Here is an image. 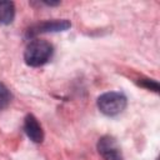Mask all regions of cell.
Segmentation results:
<instances>
[{
  "label": "cell",
  "instance_id": "1",
  "mask_svg": "<svg viewBox=\"0 0 160 160\" xmlns=\"http://www.w3.org/2000/svg\"><path fill=\"white\" fill-rule=\"evenodd\" d=\"M54 52V48L45 40L35 39L30 41L24 52V60L29 66H41L46 64Z\"/></svg>",
  "mask_w": 160,
  "mask_h": 160
},
{
  "label": "cell",
  "instance_id": "2",
  "mask_svg": "<svg viewBox=\"0 0 160 160\" xmlns=\"http://www.w3.org/2000/svg\"><path fill=\"white\" fill-rule=\"evenodd\" d=\"M98 108L108 116L118 115L126 108V98L124 94L116 91L105 92L98 98Z\"/></svg>",
  "mask_w": 160,
  "mask_h": 160
},
{
  "label": "cell",
  "instance_id": "3",
  "mask_svg": "<svg viewBox=\"0 0 160 160\" xmlns=\"http://www.w3.org/2000/svg\"><path fill=\"white\" fill-rule=\"evenodd\" d=\"M98 151L105 160H122L120 146L112 136H102L98 142Z\"/></svg>",
  "mask_w": 160,
  "mask_h": 160
},
{
  "label": "cell",
  "instance_id": "4",
  "mask_svg": "<svg viewBox=\"0 0 160 160\" xmlns=\"http://www.w3.org/2000/svg\"><path fill=\"white\" fill-rule=\"evenodd\" d=\"M71 26L70 21L68 20H51V21H44L40 22L31 29H29L28 34L29 35H38L42 32H56V31H64L68 30Z\"/></svg>",
  "mask_w": 160,
  "mask_h": 160
},
{
  "label": "cell",
  "instance_id": "5",
  "mask_svg": "<svg viewBox=\"0 0 160 160\" xmlns=\"http://www.w3.org/2000/svg\"><path fill=\"white\" fill-rule=\"evenodd\" d=\"M24 130L28 135V138L34 141V142H41L44 140V131H42V128L41 125L39 124L38 119L29 114L26 115L25 118V121H24Z\"/></svg>",
  "mask_w": 160,
  "mask_h": 160
},
{
  "label": "cell",
  "instance_id": "6",
  "mask_svg": "<svg viewBox=\"0 0 160 160\" xmlns=\"http://www.w3.org/2000/svg\"><path fill=\"white\" fill-rule=\"evenodd\" d=\"M15 18V5L12 1H0V24L9 25Z\"/></svg>",
  "mask_w": 160,
  "mask_h": 160
},
{
  "label": "cell",
  "instance_id": "7",
  "mask_svg": "<svg viewBox=\"0 0 160 160\" xmlns=\"http://www.w3.org/2000/svg\"><path fill=\"white\" fill-rule=\"evenodd\" d=\"M10 99H11L10 91L2 82H0V110L8 106V104L10 102Z\"/></svg>",
  "mask_w": 160,
  "mask_h": 160
},
{
  "label": "cell",
  "instance_id": "8",
  "mask_svg": "<svg viewBox=\"0 0 160 160\" xmlns=\"http://www.w3.org/2000/svg\"><path fill=\"white\" fill-rule=\"evenodd\" d=\"M141 85L145 86V88H148V89H150V90L152 89L154 91H158L159 90V84L156 81H152V80H149V79H144L141 81Z\"/></svg>",
  "mask_w": 160,
  "mask_h": 160
}]
</instances>
